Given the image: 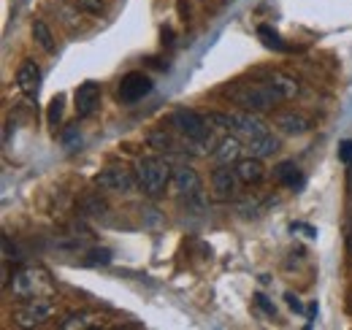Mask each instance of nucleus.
Segmentation results:
<instances>
[{
    "label": "nucleus",
    "mask_w": 352,
    "mask_h": 330,
    "mask_svg": "<svg viewBox=\"0 0 352 330\" xmlns=\"http://www.w3.org/2000/svg\"><path fill=\"white\" fill-rule=\"evenodd\" d=\"M222 95L236 106V109H247V111H274V106L282 100L279 92L263 79H239L222 87Z\"/></svg>",
    "instance_id": "f257e3e1"
},
{
    "label": "nucleus",
    "mask_w": 352,
    "mask_h": 330,
    "mask_svg": "<svg viewBox=\"0 0 352 330\" xmlns=\"http://www.w3.org/2000/svg\"><path fill=\"white\" fill-rule=\"evenodd\" d=\"M6 289H11V295L22 303V300H36V298H54L57 285H54V279L49 276L46 268L28 265V268H19L14 274V282Z\"/></svg>",
    "instance_id": "f03ea898"
},
{
    "label": "nucleus",
    "mask_w": 352,
    "mask_h": 330,
    "mask_svg": "<svg viewBox=\"0 0 352 330\" xmlns=\"http://www.w3.org/2000/svg\"><path fill=\"white\" fill-rule=\"evenodd\" d=\"M171 124H174L176 133L182 138H187L192 146H204V152H214L217 138H214V133H212L204 114H198L192 109H176L171 114Z\"/></svg>",
    "instance_id": "7ed1b4c3"
},
{
    "label": "nucleus",
    "mask_w": 352,
    "mask_h": 330,
    "mask_svg": "<svg viewBox=\"0 0 352 330\" xmlns=\"http://www.w3.org/2000/svg\"><path fill=\"white\" fill-rule=\"evenodd\" d=\"M135 179H138V190L144 195L160 198L168 190L171 179H174V168L166 163L163 157H155V155L152 157H141L135 163Z\"/></svg>",
    "instance_id": "20e7f679"
},
{
    "label": "nucleus",
    "mask_w": 352,
    "mask_h": 330,
    "mask_svg": "<svg viewBox=\"0 0 352 330\" xmlns=\"http://www.w3.org/2000/svg\"><path fill=\"white\" fill-rule=\"evenodd\" d=\"M171 187H174L176 198L182 206H187L190 211H204L206 208V192H204V182L198 176L195 168L190 165H176L174 168V179H171Z\"/></svg>",
    "instance_id": "39448f33"
},
{
    "label": "nucleus",
    "mask_w": 352,
    "mask_h": 330,
    "mask_svg": "<svg viewBox=\"0 0 352 330\" xmlns=\"http://www.w3.org/2000/svg\"><path fill=\"white\" fill-rule=\"evenodd\" d=\"M54 311H57L54 298H36V300H22L14 309L11 320L19 328H41V325H46L54 317Z\"/></svg>",
    "instance_id": "423d86ee"
},
{
    "label": "nucleus",
    "mask_w": 352,
    "mask_h": 330,
    "mask_svg": "<svg viewBox=\"0 0 352 330\" xmlns=\"http://www.w3.org/2000/svg\"><path fill=\"white\" fill-rule=\"evenodd\" d=\"M230 133H236V135L244 138V141H252V138L265 135L268 127H265V122L258 117V111L236 109V111H230Z\"/></svg>",
    "instance_id": "0eeeda50"
},
{
    "label": "nucleus",
    "mask_w": 352,
    "mask_h": 330,
    "mask_svg": "<svg viewBox=\"0 0 352 330\" xmlns=\"http://www.w3.org/2000/svg\"><path fill=\"white\" fill-rule=\"evenodd\" d=\"M239 187H241V179L236 173V168H228V165H217L212 170V195L214 201H233L239 195Z\"/></svg>",
    "instance_id": "6e6552de"
},
{
    "label": "nucleus",
    "mask_w": 352,
    "mask_h": 330,
    "mask_svg": "<svg viewBox=\"0 0 352 330\" xmlns=\"http://www.w3.org/2000/svg\"><path fill=\"white\" fill-rule=\"evenodd\" d=\"M135 184H138V179L128 168H106V170L95 173V187L109 190V192H133Z\"/></svg>",
    "instance_id": "1a4fd4ad"
},
{
    "label": "nucleus",
    "mask_w": 352,
    "mask_h": 330,
    "mask_svg": "<svg viewBox=\"0 0 352 330\" xmlns=\"http://www.w3.org/2000/svg\"><path fill=\"white\" fill-rule=\"evenodd\" d=\"M152 79L146 76V74H141V71H133L128 76H122V82H120V103H138L144 95H149L152 92Z\"/></svg>",
    "instance_id": "9d476101"
},
{
    "label": "nucleus",
    "mask_w": 352,
    "mask_h": 330,
    "mask_svg": "<svg viewBox=\"0 0 352 330\" xmlns=\"http://www.w3.org/2000/svg\"><path fill=\"white\" fill-rule=\"evenodd\" d=\"M100 95H103V89H100L98 82H85L76 87V92H74V109H76V114L82 120H87V117H92L98 111Z\"/></svg>",
    "instance_id": "9b49d317"
},
{
    "label": "nucleus",
    "mask_w": 352,
    "mask_h": 330,
    "mask_svg": "<svg viewBox=\"0 0 352 330\" xmlns=\"http://www.w3.org/2000/svg\"><path fill=\"white\" fill-rule=\"evenodd\" d=\"M16 87L25 98L36 100L38 98V89H41V68L33 63V60H25L19 68H16Z\"/></svg>",
    "instance_id": "f8f14e48"
},
{
    "label": "nucleus",
    "mask_w": 352,
    "mask_h": 330,
    "mask_svg": "<svg viewBox=\"0 0 352 330\" xmlns=\"http://www.w3.org/2000/svg\"><path fill=\"white\" fill-rule=\"evenodd\" d=\"M274 127L285 135H304L314 127V122L307 114H298V111H276L274 114Z\"/></svg>",
    "instance_id": "ddd939ff"
},
{
    "label": "nucleus",
    "mask_w": 352,
    "mask_h": 330,
    "mask_svg": "<svg viewBox=\"0 0 352 330\" xmlns=\"http://www.w3.org/2000/svg\"><path fill=\"white\" fill-rule=\"evenodd\" d=\"M261 79L271 84V87L279 92L282 100H293V98L298 95V89H301V87H298V79L290 76V74H285V71H263Z\"/></svg>",
    "instance_id": "4468645a"
},
{
    "label": "nucleus",
    "mask_w": 352,
    "mask_h": 330,
    "mask_svg": "<svg viewBox=\"0 0 352 330\" xmlns=\"http://www.w3.org/2000/svg\"><path fill=\"white\" fill-rule=\"evenodd\" d=\"M236 173H239V179H241V184H247V187L261 184L265 176L263 160H258V157L250 155V157H244V160L236 163Z\"/></svg>",
    "instance_id": "2eb2a0df"
},
{
    "label": "nucleus",
    "mask_w": 352,
    "mask_h": 330,
    "mask_svg": "<svg viewBox=\"0 0 352 330\" xmlns=\"http://www.w3.org/2000/svg\"><path fill=\"white\" fill-rule=\"evenodd\" d=\"M239 155H241V138L233 133V135H225L217 141L214 146V160L222 165H230V163H239Z\"/></svg>",
    "instance_id": "dca6fc26"
},
{
    "label": "nucleus",
    "mask_w": 352,
    "mask_h": 330,
    "mask_svg": "<svg viewBox=\"0 0 352 330\" xmlns=\"http://www.w3.org/2000/svg\"><path fill=\"white\" fill-rule=\"evenodd\" d=\"M274 179H276L279 184H285L287 190H301V187L307 184L304 173L298 170V165L296 163H279L276 168H274Z\"/></svg>",
    "instance_id": "f3484780"
},
{
    "label": "nucleus",
    "mask_w": 352,
    "mask_h": 330,
    "mask_svg": "<svg viewBox=\"0 0 352 330\" xmlns=\"http://www.w3.org/2000/svg\"><path fill=\"white\" fill-rule=\"evenodd\" d=\"M63 330H89V328H103V317L92 314V311H74L68 314L63 322H60Z\"/></svg>",
    "instance_id": "a211bd4d"
},
{
    "label": "nucleus",
    "mask_w": 352,
    "mask_h": 330,
    "mask_svg": "<svg viewBox=\"0 0 352 330\" xmlns=\"http://www.w3.org/2000/svg\"><path fill=\"white\" fill-rule=\"evenodd\" d=\"M247 149H250V155H252V157H258V160L274 157V155L279 152V138H274L271 133H265V135H261V138L247 141Z\"/></svg>",
    "instance_id": "6ab92c4d"
},
{
    "label": "nucleus",
    "mask_w": 352,
    "mask_h": 330,
    "mask_svg": "<svg viewBox=\"0 0 352 330\" xmlns=\"http://www.w3.org/2000/svg\"><path fill=\"white\" fill-rule=\"evenodd\" d=\"M33 38H36V43H38L44 52H49V54H54V52H57V41H54V36H52L49 25L41 22V19H36V22H33Z\"/></svg>",
    "instance_id": "aec40b11"
},
{
    "label": "nucleus",
    "mask_w": 352,
    "mask_h": 330,
    "mask_svg": "<svg viewBox=\"0 0 352 330\" xmlns=\"http://www.w3.org/2000/svg\"><path fill=\"white\" fill-rule=\"evenodd\" d=\"M146 141H149L155 149H160V152H171V149H176V141L171 138V133H166V130H152V133L146 135Z\"/></svg>",
    "instance_id": "412c9836"
},
{
    "label": "nucleus",
    "mask_w": 352,
    "mask_h": 330,
    "mask_svg": "<svg viewBox=\"0 0 352 330\" xmlns=\"http://www.w3.org/2000/svg\"><path fill=\"white\" fill-rule=\"evenodd\" d=\"M258 36H261L263 46H268V49H274V52H287V46H285V41L279 38V33L271 30L268 25H261V28H258Z\"/></svg>",
    "instance_id": "4be33fe9"
},
{
    "label": "nucleus",
    "mask_w": 352,
    "mask_h": 330,
    "mask_svg": "<svg viewBox=\"0 0 352 330\" xmlns=\"http://www.w3.org/2000/svg\"><path fill=\"white\" fill-rule=\"evenodd\" d=\"M82 211H85V214H92V217H98V214L106 211V204L100 201V195H87V198L82 201Z\"/></svg>",
    "instance_id": "5701e85b"
},
{
    "label": "nucleus",
    "mask_w": 352,
    "mask_h": 330,
    "mask_svg": "<svg viewBox=\"0 0 352 330\" xmlns=\"http://www.w3.org/2000/svg\"><path fill=\"white\" fill-rule=\"evenodd\" d=\"M79 11H85V14H92V16H98L100 11H103V0H71Z\"/></svg>",
    "instance_id": "b1692460"
},
{
    "label": "nucleus",
    "mask_w": 352,
    "mask_h": 330,
    "mask_svg": "<svg viewBox=\"0 0 352 330\" xmlns=\"http://www.w3.org/2000/svg\"><path fill=\"white\" fill-rule=\"evenodd\" d=\"M60 117H63V98L57 95V98L49 103V124H57Z\"/></svg>",
    "instance_id": "393cba45"
},
{
    "label": "nucleus",
    "mask_w": 352,
    "mask_h": 330,
    "mask_svg": "<svg viewBox=\"0 0 352 330\" xmlns=\"http://www.w3.org/2000/svg\"><path fill=\"white\" fill-rule=\"evenodd\" d=\"M89 254H92V257L85 260L87 265H98V263H100V265H106V263L111 260V252H109V249H95V252H89Z\"/></svg>",
    "instance_id": "a878e982"
},
{
    "label": "nucleus",
    "mask_w": 352,
    "mask_h": 330,
    "mask_svg": "<svg viewBox=\"0 0 352 330\" xmlns=\"http://www.w3.org/2000/svg\"><path fill=\"white\" fill-rule=\"evenodd\" d=\"M255 303H258V306L263 309L268 317H276V306H274V303H271V300L265 298L263 292H258V295H255Z\"/></svg>",
    "instance_id": "bb28decb"
},
{
    "label": "nucleus",
    "mask_w": 352,
    "mask_h": 330,
    "mask_svg": "<svg viewBox=\"0 0 352 330\" xmlns=\"http://www.w3.org/2000/svg\"><path fill=\"white\" fill-rule=\"evenodd\" d=\"M19 254H16V249H11V239L3 233V263H11V260H16Z\"/></svg>",
    "instance_id": "cd10ccee"
},
{
    "label": "nucleus",
    "mask_w": 352,
    "mask_h": 330,
    "mask_svg": "<svg viewBox=\"0 0 352 330\" xmlns=\"http://www.w3.org/2000/svg\"><path fill=\"white\" fill-rule=\"evenodd\" d=\"M339 160L344 165L352 163V141H342V144H339Z\"/></svg>",
    "instance_id": "c85d7f7f"
},
{
    "label": "nucleus",
    "mask_w": 352,
    "mask_h": 330,
    "mask_svg": "<svg viewBox=\"0 0 352 330\" xmlns=\"http://www.w3.org/2000/svg\"><path fill=\"white\" fill-rule=\"evenodd\" d=\"M285 300H287V306H290L293 311H298V314H304V303H301V300H298V298H296L293 292H287V295H285Z\"/></svg>",
    "instance_id": "c756f323"
},
{
    "label": "nucleus",
    "mask_w": 352,
    "mask_h": 330,
    "mask_svg": "<svg viewBox=\"0 0 352 330\" xmlns=\"http://www.w3.org/2000/svg\"><path fill=\"white\" fill-rule=\"evenodd\" d=\"M347 252L352 254V219H350V225H347Z\"/></svg>",
    "instance_id": "7c9ffc66"
}]
</instances>
